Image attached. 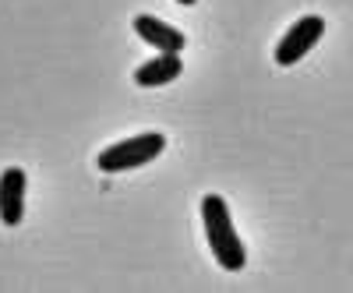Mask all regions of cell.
Wrapping results in <instances>:
<instances>
[{
    "label": "cell",
    "mask_w": 353,
    "mask_h": 293,
    "mask_svg": "<svg viewBox=\"0 0 353 293\" xmlns=\"http://www.w3.org/2000/svg\"><path fill=\"white\" fill-rule=\"evenodd\" d=\"M25 188L28 177L21 166H8L0 173V223L4 226H18L25 219Z\"/></svg>",
    "instance_id": "cell-4"
},
{
    "label": "cell",
    "mask_w": 353,
    "mask_h": 293,
    "mask_svg": "<svg viewBox=\"0 0 353 293\" xmlns=\"http://www.w3.org/2000/svg\"><path fill=\"white\" fill-rule=\"evenodd\" d=\"M181 71H184L181 53H159L134 71V81L141 89H159V85H170L173 78H181Z\"/></svg>",
    "instance_id": "cell-6"
},
{
    "label": "cell",
    "mask_w": 353,
    "mask_h": 293,
    "mask_svg": "<svg viewBox=\"0 0 353 293\" xmlns=\"http://www.w3.org/2000/svg\"><path fill=\"white\" fill-rule=\"evenodd\" d=\"M176 4H184V8H191V4H198V0H176Z\"/></svg>",
    "instance_id": "cell-7"
},
{
    "label": "cell",
    "mask_w": 353,
    "mask_h": 293,
    "mask_svg": "<svg viewBox=\"0 0 353 293\" xmlns=\"http://www.w3.org/2000/svg\"><path fill=\"white\" fill-rule=\"evenodd\" d=\"M201 223H205V241H209L216 261L226 272H241L244 261H248V247L233 230L230 209L219 194H205L201 198Z\"/></svg>",
    "instance_id": "cell-1"
},
{
    "label": "cell",
    "mask_w": 353,
    "mask_h": 293,
    "mask_svg": "<svg viewBox=\"0 0 353 293\" xmlns=\"http://www.w3.org/2000/svg\"><path fill=\"white\" fill-rule=\"evenodd\" d=\"M134 32H138L145 43H152L156 50H163V53H181V50L188 46V36L181 32V28H173V25L152 18V14H138V18H134Z\"/></svg>",
    "instance_id": "cell-5"
},
{
    "label": "cell",
    "mask_w": 353,
    "mask_h": 293,
    "mask_svg": "<svg viewBox=\"0 0 353 293\" xmlns=\"http://www.w3.org/2000/svg\"><path fill=\"white\" fill-rule=\"evenodd\" d=\"M166 149V134L163 131H145L124 141H113L96 156V166L103 173H124V170H138L145 163H152L159 152Z\"/></svg>",
    "instance_id": "cell-2"
},
{
    "label": "cell",
    "mask_w": 353,
    "mask_h": 293,
    "mask_svg": "<svg viewBox=\"0 0 353 293\" xmlns=\"http://www.w3.org/2000/svg\"><path fill=\"white\" fill-rule=\"evenodd\" d=\"M321 32H325V18H318V14H307L301 21H293L290 32H283V39L276 46V64L293 68L297 61H304V57L314 50V43L321 39Z\"/></svg>",
    "instance_id": "cell-3"
}]
</instances>
